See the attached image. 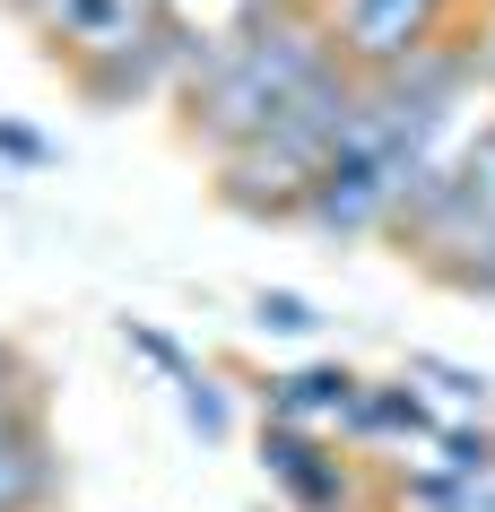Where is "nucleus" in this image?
I'll use <instances>...</instances> for the list:
<instances>
[{"instance_id": "nucleus-1", "label": "nucleus", "mask_w": 495, "mask_h": 512, "mask_svg": "<svg viewBox=\"0 0 495 512\" xmlns=\"http://www.w3.org/2000/svg\"><path fill=\"white\" fill-rule=\"evenodd\" d=\"M330 61H339V44H330V18H322V9L252 18V27H235L218 53L200 61V79L183 87L174 122H183V139H192L209 165H226L235 148H252V139L270 131V122L322 79Z\"/></svg>"}, {"instance_id": "nucleus-2", "label": "nucleus", "mask_w": 495, "mask_h": 512, "mask_svg": "<svg viewBox=\"0 0 495 512\" xmlns=\"http://www.w3.org/2000/svg\"><path fill=\"white\" fill-rule=\"evenodd\" d=\"M357 113H365V70L330 61L252 148H235L226 165H209V174H218L209 191H218L235 217H252V226H296L304 191L322 183V165L339 157V139L357 131Z\"/></svg>"}, {"instance_id": "nucleus-3", "label": "nucleus", "mask_w": 495, "mask_h": 512, "mask_svg": "<svg viewBox=\"0 0 495 512\" xmlns=\"http://www.w3.org/2000/svg\"><path fill=\"white\" fill-rule=\"evenodd\" d=\"M487 235H495V113H478L469 139L409 191L391 243H400V261H417L435 287H461L469 261L487 252Z\"/></svg>"}, {"instance_id": "nucleus-4", "label": "nucleus", "mask_w": 495, "mask_h": 512, "mask_svg": "<svg viewBox=\"0 0 495 512\" xmlns=\"http://www.w3.org/2000/svg\"><path fill=\"white\" fill-rule=\"evenodd\" d=\"M322 18H330L339 61L365 70V79H383V70H400V61H417L426 44H443V35L469 27L461 0H330Z\"/></svg>"}, {"instance_id": "nucleus-5", "label": "nucleus", "mask_w": 495, "mask_h": 512, "mask_svg": "<svg viewBox=\"0 0 495 512\" xmlns=\"http://www.w3.org/2000/svg\"><path fill=\"white\" fill-rule=\"evenodd\" d=\"M261 478L296 512H348L357 504V460H339L313 426H261Z\"/></svg>"}, {"instance_id": "nucleus-6", "label": "nucleus", "mask_w": 495, "mask_h": 512, "mask_svg": "<svg viewBox=\"0 0 495 512\" xmlns=\"http://www.w3.org/2000/svg\"><path fill=\"white\" fill-rule=\"evenodd\" d=\"M452 426L435 400H426V382L417 374H391V382H365L357 408L339 417V443H435Z\"/></svg>"}, {"instance_id": "nucleus-7", "label": "nucleus", "mask_w": 495, "mask_h": 512, "mask_svg": "<svg viewBox=\"0 0 495 512\" xmlns=\"http://www.w3.org/2000/svg\"><path fill=\"white\" fill-rule=\"evenodd\" d=\"M53 495H61V452L44 408L0 417V512H53Z\"/></svg>"}, {"instance_id": "nucleus-8", "label": "nucleus", "mask_w": 495, "mask_h": 512, "mask_svg": "<svg viewBox=\"0 0 495 512\" xmlns=\"http://www.w3.org/2000/svg\"><path fill=\"white\" fill-rule=\"evenodd\" d=\"M365 374H348V365H296V374H270L261 382V426H313V434H339V417L357 408Z\"/></svg>"}, {"instance_id": "nucleus-9", "label": "nucleus", "mask_w": 495, "mask_h": 512, "mask_svg": "<svg viewBox=\"0 0 495 512\" xmlns=\"http://www.w3.org/2000/svg\"><path fill=\"white\" fill-rule=\"evenodd\" d=\"M252 330H261V339H322L330 313L313 296H296V287H261V296H252Z\"/></svg>"}, {"instance_id": "nucleus-10", "label": "nucleus", "mask_w": 495, "mask_h": 512, "mask_svg": "<svg viewBox=\"0 0 495 512\" xmlns=\"http://www.w3.org/2000/svg\"><path fill=\"white\" fill-rule=\"evenodd\" d=\"M435 469H452L461 486H495V434L487 426H443L435 434Z\"/></svg>"}, {"instance_id": "nucleus-11", "label": "nucleus", "mask_w": 495, "mask_h": 512, "mask_svg": "<svg viewBox=\"0 0 495 512\" xmlns=\"http://www.w3.org/2000/svg\"><path fill=\"white\" fill-rule=\"evenodd\" d=\"M409 374L426 382V391H443L452 408H487V400H495V382H487V374H469V365H452V356H435V348H417V356H409Z\"/></svg>"}, {"instance_id": "nucleus-12", "label": "nucleus", "mask_w": 495, "mask_h": 512, "mask_svg": "<svg viewBox=\"0 0 495 512\" xmlns=\"http://www.w3.org/2000/svg\"><path fill=\"white\" fill-rule=\"evenodd\" d=\"M122 348H131V356H148V365H157V374H165V382H174V391H183V382H192V374H200L192 356H183V339H165V330H157V322H122Z\"/></svg>"}, {"instance_id": "nucleus-13", "label": "nucleus", "mask_w": 495, "mask_h": 512, "mask_svg": "<svg viewBox=\"0 0 495 512\" xmlns=\"http://www.w3.org/2000/svg\"><path fill=\"white\" fill-rule=\"evenodd\" d=\"M400 495H409L417 512H469L478 504V486H461L452 469H400Z\"/></svg>"}, {"instance_id": "nucleus-14", "label": "nucleus", "mask_w": 495, "mask_h": 512, "mask_svg": "<svg viewBox=\"0 0 495 512\" xmlns=\"http://www.w3.org/2000/svg\"><path fill=\"white\" fill-rule=\"evenodd\" d=\"M183 417L200 426V443H226V426H235V408H226V382H218V374H192V382H183Z\"/></svg>"}, {"instance_id": "nucleus-15", "label": "nucleus", "mask_w": 495, "mask_h": 512, "mask_svg": "<svg viewBox=\"0 0 495 512\" xmlns=\"http://www.w3.org/2000/svg\"><path fill=\"white\" fill-rule=\"evenodd\" d=\"M27 408H44V382H35L27 356L0 339V417H27Z\"/></svg>"}, {"instance_id": "nucleus-16", "label": "nucleus", "mask_w": 495, "mask_h": 512, "mask_svg": "<svg viewBox=\"0 0 495 512\" xmlns=\"http://www.w3.org/2000/svg\"><path fill=\"white\" fill-rule=\"evenodd\" d=\"M0 157L18 165V174H44V165H53V148H44L35 131H18V122H0Z\"/></svg>"}, {"instance_id": "nucleus-17", "label": "nucleus", "mask_w": 495, "mask_h": 512, "mask_svg": "<svg viewBox=\"0 0 495 512\" xmlns=\"http://www.w3.org/2000/svg\"><path fill=\"white\" fill-rule=\"evenodd\" d=\"M235 9H244V27H252V18H296V9H330V0H235Z\"/></svg>"}, {"instance_id": "nucleus-18", "label": "nucleus", "mask_w": 495, "mask_h": 512, "mask_svg": "<svg viewBox=\"0 0 495 512\" xmlns=\"http://www.w3.org/2000/svg\"><path fill=\"white\" fill-rule=\"evenodd\" d=\"M478 87H487V105H495V18L478 27Z\"/></svg>"}, {"instance_id": "nucleus-19", "label": "nucleus", "mask_w": 495, "mask_h": 512, "mask_svg": "<svg viewBox=\"0 0 495 512\" xmlns=\"http://www.w3.org/2000/svg\"><path fill=\"white\" fill-rule=\"evenodd\" d=\"M461 9H478V0H461Z\"/></svg>"}]
</instances>
